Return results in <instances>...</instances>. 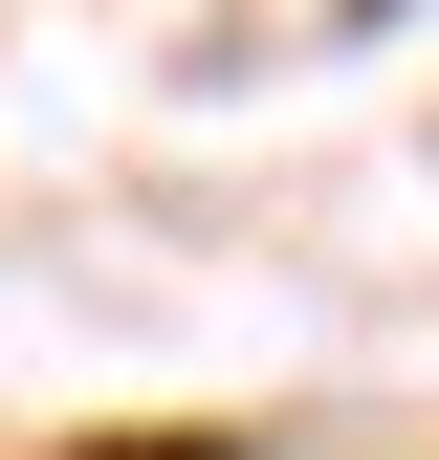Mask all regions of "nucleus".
Masks as SVG:
<instances>
[{"mask_svg":"<svg viewBox=\"0 0 439 460\" xmlns=\"http://www.w3.org/2000/svg\"><path fill=\"white\" fill-rule=\"evenodd\" d=\"M88 460H242V438H88Z\"/></svg>","mask_w":439,"mask_h":460,"instance_id":"f257e3e1","label":"nucleus"}]
</instances>
